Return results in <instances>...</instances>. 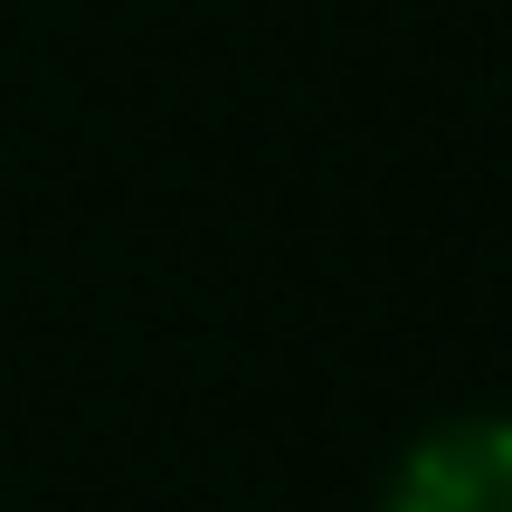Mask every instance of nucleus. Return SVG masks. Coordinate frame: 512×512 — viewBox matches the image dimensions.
I'll list each match as a JSON object with an SVG mask.
<instances>
[{
  "label": "nucleus",
  "mask_w": 512,
  "mask_h": 512,
  "mask_svg": "<svg viewBox=\"0 0 512 512\" xmlns=\"http://www.w3.org/2000/svg\"><path fill=\"white\" fill-rule=\"evenodd\" d=\"M380 512H512V418H437L399 446L380 484Z\"/></svg>",
  "instance_id": "nucleus-1"
}]
</instances>
